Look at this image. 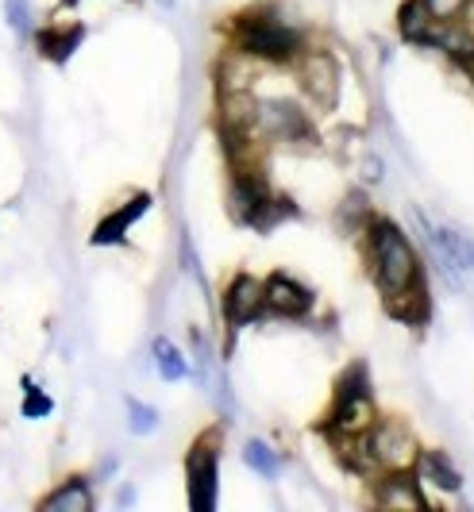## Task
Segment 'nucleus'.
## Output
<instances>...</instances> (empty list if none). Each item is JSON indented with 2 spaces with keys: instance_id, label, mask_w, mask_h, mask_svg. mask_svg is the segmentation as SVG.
Returning a JSON list of instances; mask_svg holds the SVG:
<instances>
[{
  "instance_id": "1",
  "label": "nucleus",
  "mask_w": 474,
  "mask_h": 512,
  "mask_svg": "<svg viewBox=\"0 0 474 512\" xmlns=\"http://www.w3.org/2000/svg\"><path fill=\"white\" fill-rule=\"evenodd\" d=\"M363 235H367V262H370V274L378 289L386 293V301L394 297H409V293H424V270H421V255L417 247L409 243V235L374 216L363 224Z\"/></svg>"
},
{
  "instance_id": "2",
  "label": "nucleus",
  "mask_w": 474,
  "mask_h": 512,
  "mask_svg": "<svg viewBox=\"0 0 474 512\" xmlns=\"http://www.w3.org/2000/svg\"><path fill=\"white\" fill-rule=\"evenodd\" d=\"M236 51L259 58L263 66H290L309 51V39L297 24H290L278 8H251L232 20Z\"/></svg>"
},
{
  "instance_id": "3",
  "label": "nucleus",
  "mask_w": 474,
  "mask_h": 512,
  "mask_svg": "<svg viewBox=\"0 0 474 512\" xmlns=\"http://www.w3.org/2000/svg\"><path fill=\"white\" fill-rule=\"evenodd\" d=\"M421 459V443L409 432V424L378 416L374 428L363 436V474L378 478L386 470H413Z\"/></svg>"
},
{
  "instance_id": "4",
  "label": "nucleus",
  "mask_w": 474,
  "mask_h": 512,
  "mask_svg": "<svg viewBox=\"0 0 474 512\" xmlns=\"http://www.w3.org/2000/svg\"><path fill=\"white\" fill-rule=\"evenodd\" d=\"M378 412H374V401H370V378L363 366H351L340 378V389H336V405H332V416H328V436L332 443L340 439H359L374 428Z\"/></svg>"
},
{
  "instance_id": "5",
  "label": "nucleus",
  "mask_w": 474,
  "mask_h": 512,
  "mask_svg": "<svg viewBox=\"0 0 474 512\" xmlns=\"http://www.w3.org/2000/svg\"><path fill=\"white\" fill-rule=\"evenodd\" d=\"M228 208H232V216H236L239 224H247V228H270V224H278L290 212V205L282 197L270 193V185L259 178L255 166H239L236 174H232Z\"/></svg>"
},
{
  "instance_id": "6",
  "label": "nucleus",
  "mask_w": 474,
  "mask_h": 512,
  "mask_svg": "<svg viewBox=\"0 0 474 512\" xmlns=\"http://www.w3.org/2000/svg\"><path fill=\"white\" fill-rule=\"evenodd\" d=\"M251 135L259 143H282V147H305L313 143V124L305 116V108L286 97L255 104V120H251Z\"/></svg>"
},
{
  "instance_id": "7",
  "label": "nucleus",
  "mask_w": 474,
  "mask_h": 512,
  "mask_svg": "<svg viewBox=\"0 0 474 512\" xmlns=\"http://www.w3.org/2000/svg\"><path fill=\"white\" fill-rule=\"evenodd\" d=\"M185 482H189V509L212 512L216 489H220V436H201L185 459Z\"/></svg>"
},
{
  "instance_id": "8",
  "label": "nucleus",
  "mask_w": 474,
  "mask_h": 512,
  "mask_svg": "<svg viewBox=\"0 0 474 512\" xmlns=\"http://www.w3.org/2000/svg\"><path fill=\"white\" fill-rule=\"evenodd\" d=\"M297 85L301 93L313 104L328 108L340 93V70H336V58L324 51H305L297 58Z\"/></svg>"
},
{
  "instance_id": "9",
  "label": "nucleus",
  "mask_w": 474,
  "mask_h": 512,
  "mask_svg": "<svg viewBox=\"0 0 474 512\" xmlns=\"http://www.w3.org/2000/svg\"><path fill=\"white\" fill-rule=\"evenodd\" d=\"M421 228L432 239V251H436V258H440V266H444V274H448L451 282H463L467 274H474V243L467 235H459V231L451 228H436L424 216Z\"/></svg>"
},
{
  "instance_id": "10",
  "label": "nucleus",
  "mask_w": 474,
  "mask_h": 512,
  "mask_svg": "<svg viewBox=\"0 0 474 512\" xmlns=\"http://www.w3.org/2000/svg\"><path fill=\"white\" fill-rule=\"evenodd\" d=\"M224 324L236 332L243 324H255V320H263L266 316V305H263V282L259 278H251V274H239L232 278V285L224 289Z\"/></svg>"
},
{
  "instance_id": "11",
  "label": "nucleus",
  "mask_w": 474,
  "mask_h": 512,
  "mask_svg": "<svg viewBox=\"0 0 474 512\" xmlns=\"http://www.w3.org/2000/svg\"><path fill=\"white\" fill-rule=\"evenodd\" d=\"M263 305L266 316L297 320V316H305L313 308V293L290 274H270V278H263Z\"/></svg>"
},
{
  "instance_id": "12",
  "label": "nucleus",
  "mask_w": 474,
  "mask_h": 512,
  "mask_svg": "<svg viewBox=\"0 0 474 512\" xmlns=\"http://www.w3.org/2000/svg\"><path fill=\"white\" fill-rule=\"evenodd\" d=\"M374 505L378 509H409L417 512L428 505L421 482L413 470H386L374 478Z\"/></svg>"
},
{
  "instance_id": "13",
  "label": "nucleus",
  "mask_w": 474,
  "mask_h": 512,
  "mask_svg": "<svg viewBox=\"0 0 474 512\" xmlns=\"http://www.w3.org/2000/svg\"><path fill=\"white\" fill-rule=\"evenodd\" d=\"M151 205H155V201H151V193H135L132 201H124L120 208H112L105 220L93 228V247H112V243H124V239H128V231H132V224H135V220H143Z\"/></svg>"
},
{
  "instance_id": "14",
  "label": "nucleus",
  "mask_w": 474,
  "mask_h": 512,
  "mask_svg": "<svg viewBox=\"0 0 474 512\" xmlns=\"http://www.w3.org/2000/svg\"><path fill=\"white\" fill-rule=\"evenodd\" d=\"M413 474H417L421 486H436L440 493H459V489H463V474H459V470L451 466L448 455H440V451H421Z\"/></svg>"
},
{
  "instance_id": "15",
  "label": "nucleus",
  "mask_w": 474,
  "mask_h": 512,
  "mask_svg": "<svg viewBox=\"0 0 474 512\" xmlns=\"http://www.w3.org/2000/svg\"><path fill=\"white\" fill-rule=\"evenodd\" d=\"M397 27H401V35H405L409 43H428V47H432L440 20L424 8V0H405L401 12H397Z\"/></svg>"
},
{
  "instance_id": "16",
  "label": "nucleus",
  "mask_w": 474,
  "mask_h": 512,
  "mask_svg": "<svg viewBox=\"0 0 474 512\" xmlns=\"http://www.w3.org/2000/svg\"><path fill=\"white\" fill-rule=\"evenodd\" d=\"M39 509L43 512H93V489H89L85 478H70V482H62V486L54 489L51 497H43Z\"/></svg>"
},
{
  "instance_id": "17",
  "label": "nucleus",
  "mask_w": 474,
  "mask_h": 512,
  "mask_svg": "<svg viewBox=\"0 0 474 512\" xmlns=\"http://www.w3.org/2000/svg\"><path fill=\"white\" fill-rule=\"evenodd\" d=\"M151 359H155V370L162 382H182V378L193 374V366H189V359H185V351L178 347V343H170L166 335H158L155 343H151Z\"/></svg>"
},
{
  "instance_id": "18",
  "label": "nucleus",
  "mask_w": 474,
  "mask_h": 512,
  "mask_svg": "<svg viewBox=\"0 0 474 512\" xmlns=\"http://www.w3.org/2000/svg\"><path fill=\"white\" fill-rule=\"evenodd\" d=\"M78 43H81V27L51 24L47 31H39V54H47L51 62H66Z\"/></svg>"
},
{
  "instance_id": "19",
  "label": "nucleus",
  "mask_w": 474,
  "mask_h": 512,
  "mask_svg": "<svg viewBox=\"0 0 474 512\" xmlns=\"http://www.w3.org/2000/svg\"><path fill=\"white\" fill-rule=\"evenodd\" d=\"M243 462H247L259 478H266V482H274V478L282 474V455H278L266 439H247V443H243Z\"/></svg>"
},
{
  "instance_id": "20",
  "label": "nucleus",
  "mask_w": 474,
  "mask_h": 512,
  "mask_svg": "<svg viewBox=\"0 0 474 512\" xmlns=\"http://www.w3.org/2000/svg\"><path fill=\"white\" fill-rule=\"evenodd\" d=\"M158 424H162L158 409H151V405H143V401L128 397V432H132V436H155Z\"/></svg>"
},
{
  "instance_id": "21",
  "label": "nucleus",
  "mask_w": 474,
  "mask_h": 512,
  "mask_svg": "<svg viewBox=\"0 0 474 512\" xmlns=\"http://www.w3.org/2000/svg\"><path fill=\"white\" fill-rule=\"evenodd\" d=\"M24 416L27 420H43V416H51L54 412V401L51 397H47V393H43V389H39V385H35V378H27L24 374Z\"/></svg>"
},
{
  "instance_id": "22",
  "label": "nucleus",
  "mask_w": 474,
  "mask_h": 512,
  "mask_svg": "<svg viewBox=\"0 0 474 512\" xmlns=\"http://www.w3.org/2000/svg\"><path fill=\"white\" fill-rule=\"evenodd\" d=\"M4 20L16 35H31L35 16H31V0H4Z\"/></svg>"
},
{
  "instance_id": "23",
  "label": "nucleus",
  "mask_w": 474,
  "mask_h": 512,
  "mask_svg": "<svg viewBox=\"0 0 474 512\" xmlns=\"http://www.w3.org/2000/svg\"><path fill=\"white\" fill-rule=\"evenodd\" d=\"M182 270L193 278V282L205 289V270H201V258L193 251V243H189V235H182Z\"/></svg>"
},
{
  "instance_id": "24",
  "label": "nucleus",
  "mask_w": 474,
  "mask_h": 512,
  "mask_svg": "<svg viewBox=\"0 0 474 512\" xmlns=\"http://www.w3.org/2000/svg\"><path fill=\"white\" fill-rule=\"evenodd\" d=\"M463 4H467V0H424V8H428L436 20H451V16H455Z\"/></svg>"
},
{
  "instance_id": "25",
  "label": "nucleus",
  "mask_w": 474,
  "mask_h": 512,
  "mask_svg": "<svg viewBox=\"0 0 474 512\" xmlns=\"http://www.w3.org/2000/svg\"><path fill=\"white\" fill-rule=\"evenodd\" d=\"M158 8H174V0H155Z\"/></svg>"
}]
</instances>
